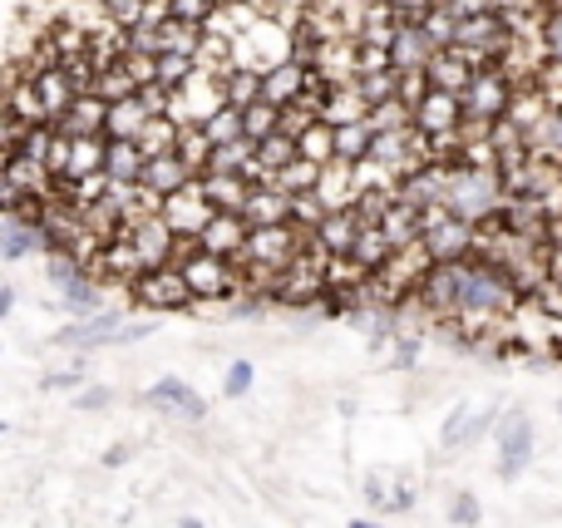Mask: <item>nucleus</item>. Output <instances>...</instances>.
I'll use <instances>...</instances> for the list:
<instances>
[{"label":"nucleus","instance_id":"5701e85b","mask_svg":"<svg viewBox=\"0 0 562 528\" xmlns=\"http://www.w3.org/2000/svg\"><path fill=\"white\" fill-rule=\"evenodd\" d=\"M370 119V104L360 94V85H346V89H330L326 109H321V124L330 128H346V124H366Z\"/></svg>","mask_w":562,"mask_h":528},{"label":"nucleus","instance_id":"b1692460","mask_svg":"<svg viewBox=\"0 0 562 528\" xmlns=\"http://www.w3.org/2000/svg\"><path fill=\"white\" fill-rule=\"evenodd\" d=\"M188 183H198V178L188 173V164H183L178 154H168V158H148V168H144V188H154L158 198L183 193Z\"/></svg>","mask_w":562,"mask_h":528},{"label":"nucleus","instance_id":"412c9836","mask_svg":"<svg viewBox=\"0 0 562 528\" xmlns=\"http://www.w3.org/2000/svg\"><path fill=\"white\" fill-rule=\"evenodd\" d=\"M247 223H252V227L291 223V193H281L277 183H257L252 188V203H247Z\"/></svg>","mask_w":562,"mask_h":528},{"label":"nucleus","instance_id":"a211bd4d","mask_svg":"<svg viewBox=\"0 0 562 528\" xmlns=\"http://www.w3.org/2000/svg\"><path fill=\"white\" fill-rule=\"evenodd\" d=\"M435 40L425 35V25H400L395 35V49H390V59H395L400 75H415V69H429L435 65Z\"/></svg>","mask_w":562,"mask_h":528},{"label":"nucleus","instance_id":"f8f14e48","mask_svg":"<svg viewBox=\"0 0 562 528\" xmlns=\"http://www.w3.org/2000/svg\"><path fill=\"white\" fill-rule=\"evenodd\" d=\"M395 35H400V15L385 0H370L366 10H356V40L366 49H395Z\"/></svg>","mask_w":562,"mask_h":528},{"label":"nucleus","instance_id":"6ab92c4d","mask_svg":"<svg viewBox=\"0 0 562 528\" xmlns=\"http://www.w3.org/2000/svg\"><path fill=\"white\" fill-rule=\"evenodd\" d=\"M203 193L217 213H233V217H247V203H252V183L243 173H207Z\"/></svg>","mask_w":562,"mask_h":528},{"label":"nucleus","instance_id":"f3484780","mask_svg":"<svg viewBox=\"0 0 562 528\" xmlns=\"http://www.w3.org/2000/svg\"><path fill=\"white\" fill-rule=\"evenodd\" d=\"M59 134H69V138H104V128H109V104L99 94H79L75 99V109H69L65 119H59Z\"/></svg>","mask_w":562,"mask_h":528},{"label":"nucleus","instance_id":"1a4fd4ad","mask_svg":"<svg viewBox=\"0 0 562 528\" xmlns=\"http://www.w3.org/2000/svg\"><path fill=\"white\" fill-rule=\"evenodd\" d=\"M464 99L459 94H445V89H429V99L415 109V128H425L429 138H445V134H459L464 128Z\"/></svg>","mask_w":562,"mask_h":528},{"label":"nucleus","instance_id":"4be33fe9","mask_svg":"<svg viewBox=\"0 0 562 528\" xmlns=\"http://www.w3.org/2000/svg\"><path fill=\"white\" fill-rule=\"evenodd\" d=\"M148 109H144V99H124V104H109V128H104V138L109 144H138V134L148 128Z\"/></svg>","mask_w":562,"mask_h":528},{"label":"nucleus","instance_id":"e433bc0d","mask_svg":"<svg viewBox=\"0 0 562 528\" xmlns=\"http://www.w3.org/2000/svg\"><path fill=\"white\" fill-rule=\"evenodd\" d=\"M366 124L375 128V134H405V128H415V109H409L405 99H385V104L370 109Z\"/></svg>","mask_w":562,"mask_h":528},{"label":"nucleus","instance_id":"393cba45","mask_svg":"<svg viewBox=\"0 0 562 528\" xmlns=\"http://www.w3.org/2000/svg\"><path fill=\"white\" fill-rule=\"evenodd\" d=\"M488 420H494V415H474V405L464 401V405H454V411H449L439 440H445V450H464L469 440H479V435L488 430Z\"/></svg>","mask_w":562,"mask_h":528},{"label":"nucleus","instance_id":"37998d69","mask_svg":"<svg viewBox=\"0 0 562 528\" xmlns=\"http://www.w3.org/2000/svg\"><path fill=\"white\" fill-rule=\"evenodd\" d=\"M203 134L213 138V148H223V144H237V138H247V124H243V109H233L227 104L223 114H213L203 124Z\"/></svg>","mask_w":562,"mask_h":528},{"label":"nucleus","instance_id":"a18cd8bd","mask_svg":"<svg viewBox=\"0 0 562 528\" xmlns=\"http://www.w3.org/2000/svg\"><path fill=\"white\" fill-rule=\"evenodd\" d=\"M326 217H330V207L321 203V193H296L291 198V223H296L301 233H321Z\"/></svg>","mask_w":562,"mask_h":528},{"label":"nucleus","instance_id":"13d9d810","mask_svg":"<svg viewBox=\"0 0 562 528\" xmlns=\"http://www.w3.org/2000/svg\"><path fill=\"white\" fill-rule=\"evenodd\" d=\"M138 99H144V109L154 119H164L168 114V104H173V89H164V85H144L138 89Z\"/></svg>","mask_w":562,"mask_h":528},{"label":"nucleus","instance_id":"2eb2a0df","mask_svg":"<svg viewBox=\"0 0 562 528\" xmlns=\"http://www.w3.org/2000/svg\"><path fill=\"white\" fill-rule=\"evenodd\" d=\"M425 75H429V85H435V89H445V94H459V99H464L469 89H474V79H479L464 49H439L435 65H429Z\"/></svg>","mask_w":562,"mask_h":528},{"label":"nucleus","instance_id":"8fccbe9b","mask_svg":"<svg viewBox=\"0 0 562 528\" xmlns=\"http://www.w3.org/2000/svg\"><path fill=\"white\" fill-rule=\"evenodd\" d=\"M99 5H104L109 25L134 30V25H144V5H148V0H99Z\"/></svg>","mask_w":562,"mask_h":528},{"label":"nucleus","instance_id":"774afa93","mask_svg":"<svg viewBox=\"0 0 562 528\" xmlns=\"http://www.w3.org/2000/svg\"><path fill=\"white\" fill-rule=\"evenodd\" d=\"M435 5H449V0H435Z\"/></svg>","mask_w":562,"mask_h":528},{"label":"nucleus","instance_id":"603ef678","mask_svg":"<svg viewBox=\"0 0 562 528\" xmlns=\"http://www.w3.org/2000/svg\"><path fill=\"white\" fill-rule=\"evenodd\" d=\"M124 69L134 75V85H158V55H138V49H128L124 55Z\"/></svg>","mask_w":562,"mask_h":528},{"label":"nucleus","instance_id":"bb28decb","mask_svg":"<svg viewBox=\"0 0 562 528\" xmlns=\"http://www.w3.org/2000/svg\"><path fill=\"white\" fill-rule=\"evenodd\" d=\"M144 168H148V158H144V148H138V144H109L104 173L114 178L119 188H138V183H144Z\"/></svg>","mask_w":562,"mask_h":528},{"label":"nucleus","instance_id":"dca6fc26","mask_svg":"<svg viewBox=\"0 0 562 528\" xmlns=\"http://www.w3.org/2000/svg\"><path fill=\"white\" fill-rule=\"evenodd\" d=\"M306 85H311V69H301L296 59H291V65L267 69L262 99H267V104H277V109H296L301 99H306Z\"/></svg>","mask_w":562,"mask_h":528},{"label":"nucleus","instance_id":"5fc2aeb1","mask_svg":"<svg viewBox=\"0 0 562 528\" xmlns=\"http://www.w3.org/2000/svg\"><path fill=\"white\" fill-rule=\"evenodd\" d=\"M321 124V114H311L306 104H296V109H281V134L286 138H301L306 128H316Z\"/></svg>","mask_w":562,"mask_h":528},{"label":"nucleus","instance_id":"69168bd1","mask_svg":"<svg viewBox=\"0 0 562 528\" xmlns=\"http://www.w3.org/2000/svg\"><path fill=\"white\" fill-rule=\"evenodd\" d=\"M350 528H380V524H366V519H356V524H350Z\"/></svg>","mask_w":562,"mask_h":528},{"label":"nucleus","instance_id":"338daca9","mask_svg":"<svg viewBox=\"0 0 562 528\" xmlns=\"http://www.w3.org/2000/svg\"><path fill=\"white\" fill-rule=\"evenodd\" d=\"M213 5H217V10H223V5H237V0H213Z\"/></svg>","mask_w":562,"mask_h":528},{"label":"nucleus","instance_id":"cd10ccee","mask_svg":"<svg viewBox=\"0 0 562 528\" xmlns=\"http://www.w3.org/2000/svg\"><path fill=\"white\" fill-rule=\"evenodd\" d=\"M370 148H375V128H370V124L336 128V164H350V168L370 164Z\"/></svg>","mask_w":562,"mask_h":528},{"label":"nucleus","instance_id":"2f4dec72","mask_svg":"<svg viewBox=\"0 0 562 528\" xmlns=\"http://www.w3.org/2000/svg\"><path fill=\"white\" fill-rule=\"evenodd\" d=\"M390 257H395V243L385 237V227H366V233H360V243H356V262L375 277V272H385V267H390Z\"/></svg>","mask_w":562,"mask_h":528},{"label":"nucleus","instance_id":"a878e982","mask_svg":"<svg viewBox=\"0 0 562 528\" xmlns=\"http://www.w3.org/2000/svg\"><path fill=\"white\" fill-rule=\"evenodd\" d=\"M35 89H40V99H45V109H49V124H59V119L69 114V109H75V85H69V75L65 69H45V75L35 79Z\"/></svg>","mask_w":562,"mask_h":528},{"label":"nucleus","instance_id":"79ce46f5","mask_svg":"<svg viewBox=\"0 0 562 528\" xmlns=\"http://www.w3.org/2000/svg\"><path fill=\"white\" fill-rule=\"evenodd\" d=\"M243 124H247V138H252V144H267L272 134H281V109L262 99V104L243 109Z\"/></svg>","mask_w":562,"mask_h":528},{"label":"nucleus","instance_id":"7ed1b4c3","mask_svg":"<svg viewBox=\"0 0 562 528\" xmlns=\"http://www.w3.org/2000/svg\"><path fill=\"white\" fill-rule=\"evenodd\" d=\"M518 85L504 75V69H488V75L474 79V89L464 94V114L469 119H484V124H504L508 109H514Z\"/></svg>","mask_w":562,"mask_h":528},{"label":"nucleus","instance_id":"c03bdc74","mask_svg":"<svg viewBox=\"0 0 562 528\" xmlns=\"http://www.w3.org/2000/svg\"><path fill=\"white\" fill-rule=\"evenodd\" d=\"M262 79L267 75H257V69H237V75L227 79V104H233V109L262 104Z\"/></svg>","mask_w":562,"mask_h":528},{"label":"nucleus","instance_id":"6e6552de","mask_svg":"<svg viewBox=\"0 0 562 528\" xmlns=\"http://www.w3.org/2000/svg\"><path fill=\"white\" fill-rule=\"evenodd\" d=\"M474 243H479V227L464 223V217H454V213L425 233V247H429V257H435V267L439 262H469V257H474Z\"/></svg>","mask_w":562,"mask_h":528},{"label":"nucleus","instance_id":"f03ea898","mask_svg":"<svg viewBox=\"0 0 562 528\" xmlns=\"http://www.w3.org/2000/svg\"><path fill=\"white\" fill-rule=\"evenodd\" d=\"M533 464V420L528 411H508L498 420V480H518Z\"/></svg>","mask_w":562,"mask_h":528},{"label":"nucleus","instance_id":"4468645a","mask_svg":"<svg viewBox=\"0 0 562 528\" xmlns=\"http://www.w3.org/2000/svg\"><path fill=\"white\" fill-rule=\"evenodd\" d=\"M316 193H321V203H326L330 213H350V207L360 203V173L350 164H326L321 168Z\"/></svg>","mask_w":562,"mask_h":528},{"label":"nucleus","instance_id":"4c0bfd02","mask_svg":"<svg viewBox=\"0 0 562 528\" xmlns=\"http://www.w3.org/2000/svg\"><path fill=\"white\" fill-rule=\"evenodd\" d=\"M178 158L188 164V173H193V178H207V168H213V138H207L203 128H183Z\"/></svg>","mask_w":562,"mask_h":528},{"label":"nucleus","instance_id":"e2e57ef3","mask_svg":"<svg viewBox=\"0 0 562 528\" xmlns=\"http://www.w3.org/2000/svg\"><path fill=\"white\" fill-rule=\"evenodd\" d=\"M75 405H79V411H104L109 391H104V385H99V391H85V395H75Z\"/></svg>","mask_w":562,"mask_h":528},{"label":"nucleus","instance_id":"de8ad7c7","mask_svg":"<svg viewBox=\"0 0 562 528\" xmlns=\"http://www.w3.org/2000/svg\"><path fill=\"white\" fill-rule=\"evenodd\" d=\"M425 35L435 40V49H454L459 45V15L449 5H439L435 15L425 20Z\"/></svg>","mask_w":562,"mask_h":528},{"label":"nucleus","instance_id":"bf43d9fd","mask_svg":"<svg viewBox=\"0 0 562 528\" xmlns=\"http://www.w3.org/2000/svg\"><path fill=\"white\" fill-rule=\"evenodd\" d=\"M385 69H395L390 49H366V45H360V79H366V75H385Z\"/></svg>","mask_w":562,"mask_h":528},{"label":"nucleus","instance_id":"052dcab7","mask_svg":"<svg viewBox=\"0 0 562 528\" xmlns=\"http://www.w3.org/2000/svg\"><path fill=\"white\" fill-rule=\"evenodd\" d=\"M449 519H454V524H479V499H474V494H454Z\"/></svg>","mask_w":562,"mask_h":528},{"label":"nucleus","instance_id":"7c9ffc66","mask_svg":"<svg viewBox=\"0 0 562 528\" xmlns=\"http://www.w3.org/2000/svg\"><path fill=\"white\" fill-rule=\"evenodd\" d=\"M178 144H183V128L173 124V119H148V128L138 134V148H144V158H168L178 154Z\"/></svg>","mask_w":562,"mask_h":528},{"label":"nucleus","instance_id":"c756f323","mask_svg":"<svg viewBox=\"0 0 562 528\" xmlns=\"http://www.w3.org/2000/svg\"><path fill=\"white\" fill-rule=\"evenodd\" d=\"M45 247L49 252V237L40 223H15V217H5V262H20V257L40 252Z\"/></svg>","mask_w":562,"mask_h":528},{"label":"nucleus","instance_id":"72a5a7b5","mask_svg":"<svg viewBox=\"0 0 562 528\" xmlns=\"http://www.w3.org/2000/svg\"><path fill=\"white\" fill-rule=\"evenodd\" d=\"M5 114L25 119V124H49V109H45V99H40L35 85H10L5 89Z\"/></svg>","mask_w":562,"mask_h":528},{"label":"nucleus","instance_id":"f257e3e1","mask_svg":"<svg viewBox=\"0 0 562 528\" xmlns=\"http://www.w3.org/2000/svg\"><path fill=\"white\" fill-rule=\"evenodd\" d=\"M178 272H183V282H188V292H193L198 306L227 302V296H243V262H227V257L198 252V257H188Z\"/></svg>","mask_w":562,"mask_h":528},{"label":"nucleus","instance_id":"3c124183","mask_svg":"<svg viewBox=\"0 0 562 528\" xmlns=\"http://www.w3.org/2000/svg\"><path fill=\"white\" fill-rule=\"evenodd\" d=\"M385 5L400 15V25H425V20L439 10L435 0H385Z\"/></svg>","mask_w":562,"mask_h":528},{"label":"nucleus","instance_id":"aec40b11","mask_svg":"<svg viewBox=\"0 0 562 528\" xmlns=\"http://www.w3.org/2000/svg\"><path fill=\"white\" fill-rule=\"evenodd\" d=\"M360 233H366V223H360V217H356V207H350V213H330L326 223H321L316 243L326 247L330 257H356V243H360Z\"/></svg>","mask_w":562,"mask_h":528},{"label":"nucleus","instance_id":"680f3d73","mask_svg":"<svg viewBox=\"0 0 562 528\" xmlns=\"http://www.w3.org/2000/svg\"><path fill=\"white\" fill-rule=\"evenodd\" d=\"M449 10H454L459 20H469V15H488V0H449Z\"/></svg>","mask_w":562,"mask_h":528},{"label":"nucleus","instance_id":"0e129e2a","mask_svg":"<svg viewBox=\"0 0 562 528\" xmlns=\"http://www.w3.org/2000/svg\"><path fill=\"white\" fill-rule=\"evenodd\" d=\"M538 148H553V154L562 158V114H553V124H548V134H543V144Z\"/></svg>","mask_w":562,"mask_h":528},{"label":"nucleus","instance_id":"864d4df0","mask_svg":"<svg viewBox=\"0 0 562 528\" xmlns=\"http://www.w3.org/2000/svg\"><path fill=\"white\" fill-rule=\"evenodd\" d=\"M247 391H252V361H233V366H227L223 395H227V401H243Z\"/></svg>","mask_w":562,"mask_h":528},{"label":"nucleus","instance_id":"a19ab883","mask_svg":"<svg viewBox=\"0 0 562 528\" xmlns=\"http://www.w3.org/2000/svg\"><path fill=\"white\" fill-rule=\"evenodd\" d=\"M272 183L281 188V193H316V183H321V164H306V158H296L291 168H281V173L272 178Z\"/></svg>","mask_w":562,"mask_h":528},{"label":"nucleus","instance_id":"6e6d98bb","mask_svg":"<svg viewBox=\"0 0 562 528\" xmlns=\"http://www.w3.org/2000/svg\"><path fill=\"white\" fill-rule=\"evenodd\" d=\"M429 89H435V85H429V75H425V69H415V75H400V99H405L409 109H419V104H425V99H429Z\"/></svg>","mask_w":562,"mask_h":528},{"label":"nucleus","instance_id":"423d86ee","mask_svg":"<svg viewBox=\"0 0 562 528\" xmlns=\"http://www.w3.org/2000/svg\"><path fill=\"white\" fill-rule=\"evenodd\" d=\"M0 188H5V193H20V198H35V203L55 198V178H49V168L35 164V158H25V154L0 158Z\"/></svg>","mask_w":562,"mask_h":528},{"label":"nucleus","instance_id":"f704fd0d","mask_svg":"<svg viewBox=\"0 0 562 528\" xmlns=\"http://www.w3.org/2000/svg\"><path fill=\"white\" fill-rule=\"evenodd\" d=\"M94 94L104 99V104H124V99H138V85H134V75L124 69V59H119V65H109V69H99Z\"/></svg>","mask_w":562,"mask_h":528},{"label":"nucleus","instance_id":"ea45409f","mask_svg":"<svg viewBox=\"0 0 562 528\" xmlns=\"http://www.w3.org/2000/svg\"><path fill=\"white\" fill-rule=\"evenodd\" d=\"M296 144H301V158H306V164H321V168L336 164V128H330V124L306 128Z\"/></svg>","mask_w":562,"mask_h":528},{"label":"nucleus","instance_id":"473e14b6","mask_svg":"<svg viewBox=\"0 0 562 528\" xmlns=\"http://www.w3.org/2000/svg\"><path fill=\"white\" fill-rule=\"evenodd\" d=\"M301 158V144L296 138H286V134H272L267 144H257V168L267 173V183L281 173V168H291Z\"/></svg>","mask_w":562,"mask_h":528},{"label":"nucleus","instance_id":"c9c22d12","mask_svg":"<svg viewBox=\"0 0 562 528\" xmlns=\"http://www.w3.org/2000/svg\"><path fill=\"white\" fill-rule=\"evenodd\" d=\"M59 306L65 312H75V316H99V306H104V296H99V282H89V277H79V282H69V287H59Z\"/></svg>","mask_w":562,"mask_h":528},{"label":"nucleus","instance_id":"4d7b16f0","mask_svg":"<svg viewBox=\"0 0 562 528\" xmlns=\"http://www.w3.org/2000/svg\"><path fill=\"white\" fill-rule=\"evenodd\" d=\"M128 45H134L138 55H164V30L158 25H134L128 30Z\"/></svg>","mask_w":562,"mask_h":528},{"label":"nucleus","instance_id":"0eeeda50","mask_svg":"<svg viewBox=\"0 0 562 528\" xmlns=\"http://www.w3.org/2000/svg\"><path fill=\"white\" fill-rule=\"evenodd\" d=\"M124 237L134 243V252H138V262H144V272L173 267V243H178V233L164 223V217H144V223H134Z\"/></svg>","mask_w":562,"mask_h":528},{"label":"nucleus","instance_id":"9b49d317","mask_svg":"<svg viewBox=\"0 0 562 528\" xmlns=\"http://www.w3.org/2000/svg\"><path fill=\"white\" fill-rule=\"evenodd\" d=\"M247 237H252V223L247 217H233V213H217L203 233V252L213 257H227V262H243L247 252Z\"/></svg>","mask_w":562,"mask_h":528},{"label":"nucleus","instance_id":"9d476101","mask_svg":"<svg viewBox=\"0 0 562 528\" xmlns=\"http://www.w3.org/2000/svg\"><path fill=\"white\" fill-rule=\"evenodd\" d=\"M148 405H158L164 415H178V420H203L207 405L198 401V391L188 381H178V375H164V381L148 385Z\"/></svg>","mask_w":562,"mask_h":528},{"label":"nucleus","instance_id":"09e8293b","mask_svg":"<svg viewBox=\"0 0 562 528\" xmlns=\"http://www.w3.org/2000/svg\"><path fill=\"white\" fill-rule=\"evenodd\" d=\"M360 94H366V104H385V99H400V69H385V75H366L360 79Z\"/></svg>","mask_w":562,"mask_h":528},{"label":"nucleus","instance_id":"58836bf2","mask_svg":"<svg viewBox=\"0 0 562 528\" xmlns=\"http://www.w3.org/2000/svg\"><path fill=\"white\" fill-rule=\"evenodd\" d=\"M203 40H207L203 25H188V20H168V25H164V55H193V59H198Z\"/></svg>","mask_w":562,"mask_h":528},{"label":"nucleus","instance_id":"ddd939ff","mask_svg":"<svg viewBox=\"0 0 562 528\" xmlns=\"http://www.w3.org/2000/svg\"><path fill=\"white\" fill-rule=\"evenodd\" d=\"M178 94H183V104H188V114H193L198 128H203L213 114H223V109H227V85H223V79H213V75H203V69H198V75L188 79Z\"/></svg>","mask_w":562,"mask_h":528},{"label":"nucleus","instance_id":"20e7f679","mask_svg":"<svg viewBox=\"0 0 562 528\" xmlns=\"http://www.w3.org/2000/svg\"><path fill=\"white\" fill-rule=\"evenodd\" d=\"M213 217H217V207L207 203V193H203V178H198V183H188L183 193H173V198H168V203H164V223L173 227L178 237H203Z\"/></svg>","mask_w":562,"mask_h":528},{"label":"nucleus","instance_id":"c85d7f7f","mask_svg":"<svg viewBox=\"0 0 562 528\" xmlns=\"http://www.w3.org/2000/svg\"><path fill=\"white\" fill-rule=\"evenodd\" d=\"M385 237L395 243V252H405V247L425 243V217H419L415 207L395 203V207H390V217H385Z\"/></svg>","mask_w":562,"mask_h":528},{"label":"nucleus","instance_id":"39448f33","mask_svg":"<svg viewBox=\"0 0 562 528\" xmlns=\"http://www.w3.org/2000/svg\"><path fill=\"white\" fill-rule=\"evenodd\" d=\"M134 296L148 306V312H183V306H193V292H188V282H183V272H178V267L144 272L134 282Z\"/></svg>","mask_w":562,"mask_h":528},{"label":"nucleus","instance_id":"49530a36","mask_svg":"<svg viewBox=\"0 0 562 528\" xmlns=\"http://www.w3.org/2000/svg\"><path fill=\"white\" fill-rule=\"evenodd\" d=\"M193 75H198V59L193 55H158V85H164V89H173V94H178V89H183Z\"/></svg>","mask_w":562,"mask_h":528}]
</instances>
